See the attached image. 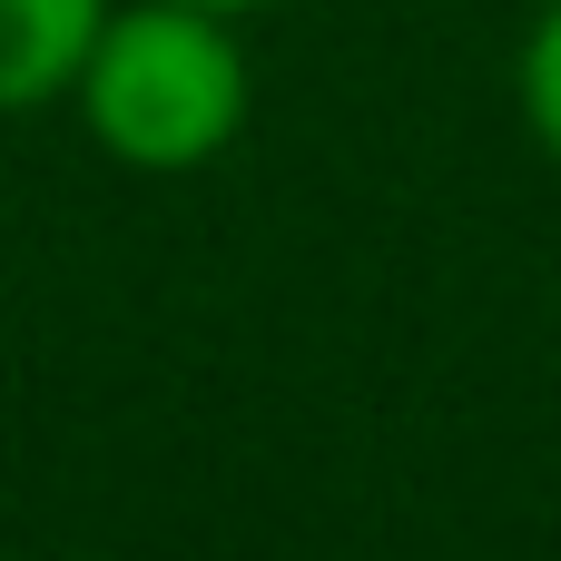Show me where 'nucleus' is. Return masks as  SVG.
<instances>
[{
	"label": "nucleus",
	"mask_w": 561,
	"mask_h": 561,
	"mask_svg": "<svg viewBox=\"0 0 561 561\" xmlns=\"http://www.w3.org/2000/svg\"><path fill=\"white\" fill-rule=\"evenodd\" d=\"M69 99H79L89 138L118 168L178 178V168H207L247 128L256 69H247V39H237L227 10L128 0V10H108V30H99V49H89Z\"/></svg>",
	"instance_id": "f257e3e1"
},
{
	"label": "nucleus",
	"mask_w": 561,
	"mask_h": 561,
	"mask_svg": "<svg viewBox=\"0 0 561 561\" xmlns=\"http://www.w3.org/2000/svg\"><path fill=\"white\" fill-rule=\"evenodd\" d=\"M99 30H108V0H0V118L69 99Z\"/></svg>",
	"instance_id": "f03ea898"
},
{
	"label": "nucleus",
	"mask_w": 561,
	"mask_h": 561,
	"mask_svg": "<svg viewBox=\"0 0 561 561\" xmlns=\"http://www.w3.org/2000/svg\"><path fill=\"white\" fill-rule=\"evenodd\" d=\"M513 99H523V128H533V148L561 168V0H542V10H533V30H523Z\"/></svg>",
	"instance_id": "7ed1b4c3"
},
{
	"label": "nucleus",
	"mask_w": 561,
	"mask_h": 561,
	"mask_svg": "<svg viewBox=\"0 0 561 561\" xmlns=\"http://www.w3.org/2000/svg\"><path fill=\"white\" fill-rule=\"evenodd\" d=\"M197 10H227V20H247V10H276V0H197Z\"/></svg>",
	"instance_id": "20e7f679"
}]
</instances>
